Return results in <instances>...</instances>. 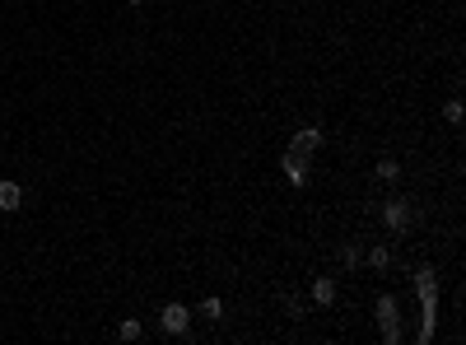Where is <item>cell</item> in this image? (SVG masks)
I'll list each match as a JSON object with an SVG mask.
<instances>
[{
	"label": "cell",
	"mask_w": 466,
	"mask_h": 345,
	"mask_svg": "<svg viewBox=\"0 0 466 345\" xmlns=\"http://www.w3.org/2000/svg\"><path fill=\"white\" fill-rule=\"evenodd\" d=\"M322 145H326V131H322V126H299V131L289 135V149H285V154H294V159H312Z\"/></svg>",
	"instance_id": "6da1fadb"
},
{
	"label": "cell",
	"mask_w": 466,
	"mask_h": 345,
	"mask_svg": "<svg viewBox=\"0 0 466 345\" xmlns=\"http://www.w3.org/2000/svg\"><path fill=\"white\" fill-rule=\"evenodd\" d=\"M159 327H164V336H187V327H191V308L187 303H164L159 308Z\"/></svg>",
	"instance_id": "7a4b0ae2"
},
{
	"label": "cell",
	"mask_w": 466,
	"mask_h": 345,
	"mask_svg": "<svg viewBox=\"0 0 466 345\" xmlns=\"http://www.w3.org/2000/svg\"><path fill=\"white\" fill-rule=\"evenodd\" d=\"M382 224H387V234H406L411 229V200H382Z\"/></svg>",
	"instance_id": "3957f363"
},
{
	"label": "cell",
	"mask_w": 466,
	"mask_h": 345,
	"mask_svg": "<svg viewBox=\"0 0 466 345\" xmlns=\"http://www.w3.org/2000/svg\"><path fill=\"white\" fill-rule=\"evenodd\" d=\"M397 299H392V294H382V299H377V322H382V341L387 345H397L401 341V327H397Z\"/></svg>",
	"instance_id": "277c9868"
},
{
	"label": "cell",
	"mask_w": 466,
	"mask_h": 345,
	"mask_svg": "<svg viewBox=\"0 0 466 345\" xmlns=\"http://www.w3.org/2000/svg\"><path fill=\"white\" fill-rule=\"evenodd\" d=\"M285 178H289V187H308V159L285 154Z\"/></svg>",
	"instance_id": "5b68a950"
},
{
	"label": "cell",
	"mask_w": 466,
	"mask_h": 345,
	"mask_svg": "<svg viewBox=\"0 0 466 345\" xmlns=\"http://www.w3.org/2000/svg\"><path fill=\"white\" fill-rule=\"evenodd\" d=\"M19 205H23V187H19V182H0V210L14 215Z\"/></svg>",
	"instance_id": "8992f818"
},
{
	"label": "cell",
	"mask_w": 466,
	"mask_h": 345,
	"mask_svg": "<svg viewBox=\"0 0 466 345\" xmlns=\"http://www.w3.org/2000/svg\"><path fill=\"white\" fill-rule=\"evenodd\" d=\"M312 303H322V308H331V303H336V280L331 276H317V280H312Z\"/></svg>",
	"instance_id": "52a82bcc"
},
{
	"label": "cell",
	"mask_w": 466,
	"mask_h": 345,
	"mask_svg": "<svg viewBox=\"0 0 466 345\" xmlns=\"http://www.w3.org/2000/svg\"><path fill=\"white\" fill-rule=\"evenodd\" d=\"M191 312H200L205 322H220V317H224V303H220V299H215V294H210V299H200V303H196V308H191Z\"/></svg>",
	"instance_id": "ba28073f"
},
{
	"label": "cell",
	"mask_w": 466,
	"mask_h": 345,
	"mask_svg": "<svg viewBox=\"0 0 466 345\" xmlns=\"http://www.w3.org/2000/svg\"><path fill=\"white\" fill-rule=\"evenodd\" d=\"M144 336V327H140V317H126L122 327H117V341H140Z\"/></svg>",
	"instance_id": "9c48e42d"
},
{
	"label": "cell",
	"mask_w": 466,
	"mask_h": 345,
	"mask_svg": "<svg viewBox=\"0 0 466 345\" xmlns=\"http://www.w3.org/2000/svg\"><path fill=\"white\" fill-rule=\"evenodd\" d=\"M462 117H466V112H462V98H448V103H443V122H448V126H462Z\"/></svg>",
	"instance_id": "30bf717a"
},
{
	"label": "cell",
	"mask_w": 466,
	"mask_h": 345,
	"mask_svg": "<svg viewBox=\"0 0 466 345\" xmlns=\"http://www.w3.org/2000/svg\"><path fill=\"white\" fill-rule=\"evenodd\" d=\"M377 178H382V182H397L401 178V164H397V159H377Z\"/></svg>",
	"instance_id": "8fae6325"
},
{
	"label": "cell",
	"mask_w": 466,
	"mask_h": 345,
	"mask_svg": "<svg viewBox=\"0 0 466 345\" xmlns=\"http://www.w3.org/2000/svg\"><path fill=\"white\" fill-rule=\"evenodd\" d=\"M368 266H373V271H387L392 266V252H387V247H368Z\"/></svg>",
	"instance_id": "7c38bea8"
},
{
	"label": "cell",
	"mask_w": 466,
	"mask_h": 345,
	"mask_svg": "<svg viewBox=\"0 0 466 345\" xmlns=\"http://www.w3.org/2000/svg\"><path fill=\"white\" fill-rule=\"evenodd\" d=\"M341 261H345L350 271H355L359 261H364V252H359V243H345V247H341Z\"/></svg>",
	"instance_id": "4fadbf2b"
},
{
	"label": "cell",
	"mask_w": 466,
	"mask_h": 345,
	"mask_svg": "<svg viewBox=\"0 0 466 345\" xmlns=\"http://www.w3.org/2000/svg\"><path fill=\"white\" fill-rule=\"evenodd\" d=\"M285 308H289V317H303V312H308V303H303V299H285Z\"/></svg>",
	"instance_id": "5bb4252c"
},
{
	"label": "cell",
	"mask_w": 466,
	"mask_h": 345,
	"mask_svg": "<svg viewBox=\"0 0 466 345\" xmlns=\"http://www.w3.org/2000/svg\"><path fill=\"white\" fill-rule=\"evenodd\" d=\"M126 5H144V0H126Z\"/></svg>",
	"instance_id": "9a60e30c"
}]
</instances>
